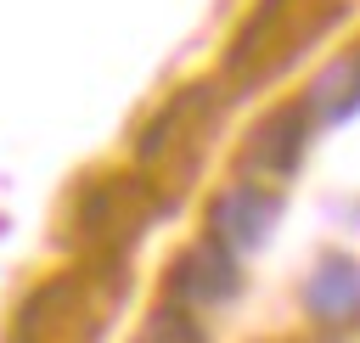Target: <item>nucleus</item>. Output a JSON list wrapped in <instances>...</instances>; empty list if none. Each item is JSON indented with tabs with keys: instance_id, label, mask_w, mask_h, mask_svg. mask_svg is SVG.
<instances>
[{
	"instance_id": "nucleus-1",
	"label": "nucleus",
	"mask_w": 360,
	"mask_h": 343,
	"mask_svg": "<svg viewBox=\"0 0 360 343\" xmlns=\"http://www.w3.org/2000/svg\"><path fill=\"white\" fill-rule=\"evenodd\" d=\"M169 292L180 304H225V298H236V259L219 242H202V247H191V253L174 259Z\"/></svg>"
},
{
	"instance_id": "nucleus-2",
	"label": "nucleus",
	"mask_w": 360,
	"mask_h": 343,
	"mask_svg": "<svg viewBox=\"0 0 360 343\" xmlns=\"http://www.w3.org/2000/svg\"><path fill=\"white\" fill-rule=\"evenodd\" d=\"M270 219H276V197H270V191H259V186H231V191L214 202L208 231H214V242H219L225 253H236V247H259L264 231H270Z\"/></svg>"
},
{
	"instance_id": "nucleus-3",
	"label": "nucleus",
	"mask_w": 360,
	"mask_h": 343,
	"mask_svg": "<svg viewBox=\"0 0 360 343\" xmlns=\"http://www.w3.org/2000/svg\"><path fill=\"white\" fill-rule=\"evenodd\" d=\"M304 141H309V118H304V107H281V112H270V118L253 129L248 163L264 169V174H292L298 157H304Z\"/></svg>"
},
{
	"instance_id": "nucleus-4",
	"label": "nucleus",
	"mask_w": 360,
	"mask_h": 343,
	"mask_svg": "<svg viewBox=\"0 0 360 343\" xmlns=\"http://www.w3.org/2000/svg\"><path fill=\"white\" fill-rule=\"evenodd\" d=\"M354 292H360V281H354V264L343 259V253H332L315 276H309V287H304V304L315 309V321H343L349 309H354Z\"/></svg>"
},
{
	"instance_id": "nucleus-5",
	"label": "nucleus",
	"mask_w": 360,
	"mask_h": 343,
	"mask_svg": "<svg viewBox=\"0 0 360 343\" xmlns=\"http://www.w3.org/2000/svg\"><path fill=\"white\" fill-rule=\"evenodd\" d=\"M349 112H354V56H338V62L309 84L304 118H315V124H343Z\"/></svg>"
},
{
	"instance_id": "nucleus-6",
	"label": "nucleus",
	"mask_w": 360,
	"mask_h": 343,
	"mask_svg": "<svg viewBox=\"0 0 360 343\" xmlns=\"http://www.w3.org/2000/svg\"><path fill=\"white\" fill-rule=\"evenodd\" d=\"M135 343H208V332L191 321V309H186V304H158V309L141 321Z\"/></svg>"
}]
</instances>
